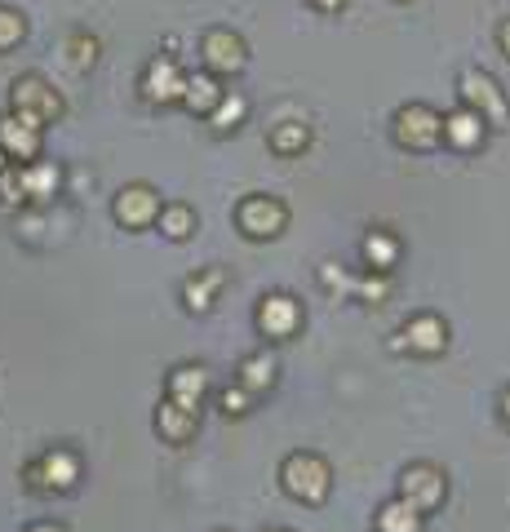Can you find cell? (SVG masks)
<instances>
[{"mask_svg":"<svg viewBox=\"0 0 510 532\" xmlns=\"http://www.w3.org/2000/svg\"><path fill=\"white\" fill-rule=\"evenodd\" d=\"M280 488L302 506H324L333 493V470L320 453H289L280 462Z\"/></svg>","mask_w":510,"mask_h":532,"instance_id":"obj_1","label":"cell"},{"mask_svg":"<svg viewBox=\"0 0 510 532\" xmlns=\"http://www.w3.org/2000/svg\"><path fill=\"white\" fill-rule=\"evenodd\" d=\"M395 142H400L404 151H417V156H426V151H435L444 142V116L435 107H426V102H408V107L395 111Z\"/></svg>","mask_w":510,"mask_h":532,"instance_id":"obj_2","label":"cell"},{"mask_svg":"<svg viewBox=\"0 0 510 532\" xmlns=\"http://www.w3.org/2000/svg\"><path fill=\"white\" fill-rule=\"evenodd\" d=\"M23 484L32 493H71L80 484V457L71 448H45L36 462L23 466Z\"/></svg>","mask_w":510,"mask_h":532,"instance_id":"obj_3","label":"cell"},{"mask_svg":"<svg viewBox=\"0 0 510 532\" xmlns=\"http://www.w3.org/2000/svg\"><path fill=\"white\" fill-rule=\"evenodd\" d=\"M457 98H462L471 111H479L493 129H502L510 120V102L502 94V85H497L488 71H479V67H466L462 76H457Z\"/></svg>","mask_w":510,"mask_h":532,"instance_id":"obj_4","label":"cell"},{"mask_svg":"<svg viewBox=\"0 0 510 532\" xmlns=\"http://www.w3.org/2000/svg\"><path fill=\"white\" fill-rule=\"evenodd\" d=\"M236 227L249 240H275V235H284V227H289V204L253 191V196H244L236 204Z\"/></svg>","mask_w":510,"mask_h":532,"instance_id":"obj_5","label":"cell"},{"mask_svg":"<svg viewBox=\"0 0 510 532\" xmlns=\"http://www.w3.org/2000/svg\"><path fill=\"white\" fill-rule=\"evenodd\" d=\"M160 209H165V200H160L156 187H147V182H134V187H120L116 200H111V218L120 222V227L129 231H147L156 227Z\"/></svg>","mask_w":510,"mask_h":532,"instance_id":"obj_6","label":"cell"},{"mask_svg":"<svg viewBox=\"0 0 510 532\" xmlns=\"http://www.w3.org/2000/svg\"><path fill=\"white\" fill-rule=\"evenodd\" d=\"M9 107L40 120V125H58V120H63V98H58L54 85H45L40 76H18L14 89H9Z\"/></svg>","mask_w":510,"mask_h":532,"instance_id":"obj_7","label":"cell"},{"mask_svg":"<svg viewBox=\"0 0 510 532\" xmlns=\"http://www.w3.org/2000/svg\"><path fill=\"white\" fill-rule=\"evenodd\" d=\"M200 58H204V71H213V76H236L249 63V49H244V40L231 27H209L200 36Z\"/></svg>","mask_w":510,"mask_h":532,"instance_id":"obj_8","label":"cell"},{"mask_svg":"<svg viewBox=\"0 0 510 532\" xmlns=\"http://www.w3.org/2000/svg\"><path fill=\"white\" fill-rule=\"evenodd\" d=\"M400 497H404V501H413V506L422 510V515L440 510V506H444V497H448V479H444V470H435L431 462L404 466V475H400Z\"/></svg>","mask_w":510,"mask_h":532,"instance_id":"obj_9","label":"cell"},{"mask_svg":"<svg viewBox=\"0 0 510 532\" xmlns=\"http://www.w3.org/2000/svg\"><path fill=\"white\" fill-rule=\"evenodd\" d=\"M253 324H258V333L271 337V342H289V337L302 329V302L289 298V293H267V298L258 302Z\"/></svg>","mask_w":510,"mask_h":532,"instance_id":"obj_10","label":"cell"},{"mask_svg":"<svg viewBox=\"0 0 510 532\" xmlns=\"http://www.w3.org/2000/svg\"><path fill=\"white\" fill-rule=\"evenodd\" d=\"M40 133H45L40 120L9 107V116H0V151H5L9 160H18V165L40 160Z\"/></svg>","mask_w":510,"mask_h":532,"instance_id":"obj_11","label":"cell"},{"mask_svg":"<svg viewBox=\"0 0 510 532\" xmlns=\"http://www.w3.org/2000/svg\"><path fill=\"white\" fill-rule=\"evenodd\" d=\"M182 89H187V71L178 67L173 54H156L142 71V98L147 102H182Z\"/></svg>","mask_w":510,"mask_h":532,"instance_id":"obj_12","label":"cell"},{"mask_svg":"<svg viewBox=\"0 0 510 532\" xmlns=\"http://www.w3.org/2000/svg\"><path fill=\"white\" fill-rule=\"evenodd\" d=\"M395 346H408L413 355H440L448 346V324L435 311H422V315H413V320L404 324V333H400V342H395Z\"/></svg>","mask_w":510,"mask_h":532,"instance_id":"obj_13","label":"cell"},{"mask_svg":"<svg viewBox=\"0 0 510 532\" xmlns=\"http://www.w3.org/2000/svg\"><path fill=\"white\" fill-rule=\"evenodd\" d=\"M488 129H493V125H488L479 111L466 107V102H457V107L444 116V142H448L453 151H475V147H484V133H488Z\"/></svg>","mask_w":510,"mask_h":532,"instance_id":"obj_14","label":"cell"},{"mask_svg":"<svg viewBox=\"0 0 510 532\" xmlns=\"http://www.w3.org/2000/svg\"><path fill=\"white\" fill-rule=\"evenodd\" d=\"M165 395L173 399V404L196 408V413H200L204 395H209V368H204V364H178L169 373V382H165Z\"/></svg>","mask_w":510,"mask_h":532,"instance_id":"obj_15","label":"cell"},{"mask_svg":"<svg viewBox=\"0 0 510 532\" xmlns=\"http://www.w3.org/2000/svg\"><path fill=\"white\" fill-rule=\"evenodd\" d=\"M156 431H160V439H165V444L182 448L191 435L200 431V413H196V408L173 404V399L165 395V399H160V408H156Z\"/></svg>","mask_w":510,"mask_h":532,"instance_id":"obj_16","label":"cell"},{"mask_svg":"<svg viewBox=\"0 0 510 532\" xmlns=\"http://www.w3.org/2000/svg\"><path fill=\"white\" fill-rule=\"evenodd\" d=\"M373 528L377 532H422L426 528V515L413 506V501H404L400 493H395L391 501H382V506H377Z\"/></svg>","mask_w":510,"mask_h":532,"instance_id":"obj_17","label":"cell"},{"mask_svg":"<svg viewBox=\"0 0 510 532\" xmlns=\"http://www.w3.org/2000/svg\"><path fill=\"white\" fill-rule=\"evenodd\" d=\"M275 373H280V360H275L271 351H253V355H244V360H240L236 382L249 395H262V391H271V386H275Z\"/></svg>","mask_w":510,"mask_h":532,"instance_id":"obj_18","label":"cell"},{"mask_svg":"<svg viewBox=\"0 0 510 532\" xmlns=\"http://www.w3.org/2000/svg\"><path fill=\"white\" fill-rule=\"evenodd\" d=\"M23 182H27V196H32L36 204H45V200H54L58 191H63V169H58L54 160H27Z\"/></svg>","mask_w":510,"mask_h":532,"instance_id":"obj_19","label":"cell"},{"mask_svg":"<svg viewBox=\"0 0 510 532\" xmlns=\"http://www.w3.org/2000/svg\"><path fill=\"white\" fill-rule=\"evenodd\" d=\"M222 284H227V271H218V266H213V271L191 275V280L182 284V306H187V311H196V315H204L213 306V298H218Z\"/></svg>","mask_w":510,"mask_h":532,"instance_id":"obj_20","label":"cell"},{"mask_svg":"<svg viewBox=\"0 0 510 532\" xmlns=\"http://www.w3.org/2000/svg\"><path fill=\"white\" fill-rule=\"evenodd\" d=\"M222 94H227V89L218 85V76H213V71H200V76H187V89H182V107L196 111V116H209V111L222 102Z\"/></svg>","mask_w":510,"mask_h":532,"instance_id":"obj_21","label":"cell"},{"mask_svg":"<svg viewBox=\"0 0 510 532\" xmlns=\"http://www.w3.org/2000/svg\"><path fill=\"white\" fill-rule=\"evenodd\" d=\"M360 253H364V262H369V271L391 275V266L400 262V240H395L391 231H369L364 244H360Z\"/></svg>","mask_w":510,"mask_h":532,"instance_id":"obj_22","label":"cell"},{"mask_svg":"<svg viewBox=\"0 0 510 532\" xmlns=\"http://www.w3.org/2000/svg\"><path fill=\"white\" fill-rule=\"evenodd\" d=\"M244 116H249V98L236 94V89H227V94H222V102H218V107H213L204 120H209V129H213V133H231Z\"/></svg>","mask_w":510,"mask_h":532,"instance_id":"obj_23","label":"cell"},{"mask_svg":"<svg viewBox=\"0 0 510 532\" xmlns=\"http://www.w3.org/2000/svg\"><path fill=\"white\" fill-rule=\"evenodd\" d=\"M156 227L173 244L187 240V235L196 231V209H191V204H165V209H160V218H156Z\"/></svg>","mask_w":510,"mask_h":532,"instance_id":"obj_24","label":"cell"},{"mask_svg":"<svg viewBox=\"0 0 510 532\" xmlns=\"http://www.w3.org/2000/svg\"><path fill=\"white\" fill-rule=\"evenodd\" d=\"M306 147H311V129H306L302 120H284V125L271 133V151H280V156H302Z\"/></svg>","mask_w":510,"mask_h":532,"instance_id":"obj_25","label":"cell"},{"mask_svg":"<svg viewBox=\"0 0 510 532\" xmlns=\"http://www.w3.org/2000/svg\"><path fill=\"white\" fill-rule=\"evenodd\" d=\"M32 200L27 196V182H23V165H5L0 169V204H5V209H23V204Z\"/></svg>","mask_w":510,"mask_h":532,"instance_id":"obj_26","label":"cell"},{"mask_svg":"<svg viewBox=\"0 0 510 532\" xmlns=\"http://www.w3.org/2000/svg\"><path fill=\"white\" fill-rule=\"evenodd\" d=\"M67 58H71V67H76V71L94 67L98 63V40L85 36V32H76V36L67 40Z\"/></svg>","mask_w":510,"mask_h":532,"instance_id":"obj_27","label":"cell"},{"mask_svg":"<svg viewBox=\"0 0 510 532\" xmlns=\"http://www.w3.org/2000/svg\"><path fill=\"white\" fill-rule=\"evenodd\" d=\"M23 32H27L23 14H18V9H5V5H0V54H5V49H14L18 40H23Z\"/></svg>","mask_w":510,"mask_h":532,"instance_id":"obj_28","label":"cell"},{"mask_svg":"<svg viewBox=\"0 0 510 532\" xmlns=\"http://www.w3.org/2000/svg\"><path fill=\"white\" fill-rule=\"evenodd\" d=\"M355 293H360L364 302H382V298H391V280H386V271H373V275H364V280H355Z\"/></svg>","mask_w":510,"mask_h":532,"instance_id":"obj_29","label":"cell"},{"mask_svg":"<svg viewBox=\"0 0 510 532\" xmlns=\"http://www.w3.org/2000/svg\"><path fill=\"white\" fill-rule=\"evenodd\" d=\"M218 408H222L227 417H244V413H249V391H244L240 382H236V391L227 386V391L218 395Z\"/></svg>","mask_w":510,"mask_h":532,"instance_id":"obj_30","label":"cell"},{"mask_svg":"<svg viewBox=\"0 0 510 532\" xmlns=\"http://www.w3.org/2000/svg\"><path fill=\"white\" fill-rule=\"evenodd\" d=\"M320 284H324V289H338V293H355V275H346L338 262L320 266Z\"/></svg>","mask_w":510,"mask_h":532,"instance_id":"obj_31","label":"cell"},{"mask_svg":"<svg viewBox=\"0 0 510 532\" xmlns=\"http://www.w3.org/2000/svg\"><path fill=\"white\" fill-rule=\"evenodd\" d=\"M497 45H502V54L510 58V18H506L502 27H497Z\"/></svg>","mask_w":510,"mask_h":532,"instance_id":"obj_32","label":"cell"},{"mask_svg":"<svg viewBox=\"0 0 510 532\" xmlns=\"http://www.w3.org/2000/svg\"><path fill=\"white\" fill-rule=\"evenodd\" d=\"M315 9H320V14H338V9L346 5V0H311Z\"/></svg>","mask_w":510,"mask_h":532,"instance_id":"obj_33","label":"cell"},{"mask_svg":"<svg viewBox=\"0 0 510 532\" xmlns=\"http://www.w3.org/2000/svg\"><path fill=\"white\" fill-rule=\"evenodd\" d=\"M27 532H67V528H63V524H32Z\"/></svg>","mask_w":510,"mask_h":532,"instance_id":"obj_34","label":"cell"},{"mask_svg":"<svg viewBox=\"0 0 510 532\" xmlns=\"http://www.w3.org/2000/svg\"><path fill=\"white\" fill-rule=\"evenodd\" d=\"M502 422H506V426H510V391H506V395H502Z\"/></svg>","mask_w":510,"mask_h":532,"instance_id":"obj_35","label":"cell"},{"mask_svg":"<svg viewBox=\"0 0 510 532\" xmlns=\"http://www.w3.org/2000/svg\"><path fill=\"white\" fill-rule=\"evenodd\" d=\"M262 532H293V528H262Z\"/></svg>","mask_w":510,"mask_h":532,"instance_id":"obj_36","label":"cell"}]
</instances>
